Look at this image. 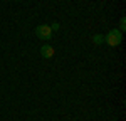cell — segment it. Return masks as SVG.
<instances>
[{
    "instance_id": "6da1fadb",
    "label": "cell",
    "mask_w": 126,
    "mask_h": 121,
    "mask_svg": "<svg viewBox=\"0 0 126 121\" xmlns=\"http://www.w3.org/2000/svg\"><path fill=\"white\" fill-rule=\"evenodd\" d=\"M121 40H123V32H119L118 29H111L106 35H104V42H106L108 45H111V47L119 45Z\"/></svg>"
},
{
    "instance_id": "7a4b0ae2",
    "label": "cell",
    "mask_w": 126,
    "mask_h": 121,
    "mask_svg": "<svg viewBox=\"0 0 126 121\" xmlns=\"http://www.w3.org/2000/svg\"><path fill=\"white\" fill-rule=\"evenodd\" d=\"M35 35L42 40H50L52 39V30H50L49 25L42 24V25H37V27H35Z\"/></svg>"
},
{
    "instance_id": "3957f363",
    "label": "cell",
    "mask_w": 126,
    "mask_h": 121,
    "mask_svg": "<svg viewBox=\"0 0 126 121\" xmlns=\"http://www.w3.org/2000/svg\"><path fill=\"white\" fill-rule=\"evenodd\" d=\"M54 52H56L54 47H52V45H49V44H46V45H42V47H40V56H42L44 59H50V57L54 56Z\"/></svg>"
},
{
    "instance_id": "277c9868",
    "label": "cell",
    "mask_w": 126,
    "mask_h": 121,
    "mask_svg": "<svg viewBox=\"0 0 126 121\" xmlns=\"http://www.w3.org/2000/svg\"><path fill=\"white\" fill-rule=\"evenodd\" d=\"M93 42H94L96 45L103 44V42H104V35H103V34H96V35H93Z\"/></svg>"
},
{
    "instance_id": "5b68a950",
    "label": "cell",
    "mask_w": 126,
    "mask_h": 121,
    "mask_svg": "<svg viewBox=\"0 0 126 121\" xmlns=\"http://www.w3.org/2000/svg\"><path fill=\"white\" fill-rule=\"evenodd\" d=\"M126 30V17H121L119 20V32H125Z\"/></svg>"
},
{
    "instance_id": "8992f818",
    "label": "cell",
    "mask_w": 126,
    "mask_h": 121,
    "mask_svg": "<svg viewBox=\"0 0 126 121\" xmlns=\"http://www.w3.org/2000/svg\"><path fill=\"white\" fill-rule=\"evenodd\" d=\"M59 27H61V25H59V22H54V24L50 25V30H59Z\"/></svg>"
}]
</instances>
